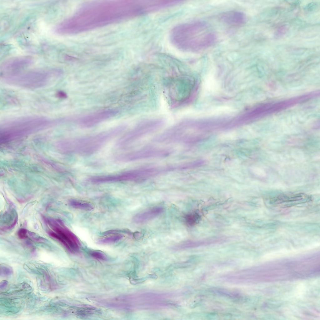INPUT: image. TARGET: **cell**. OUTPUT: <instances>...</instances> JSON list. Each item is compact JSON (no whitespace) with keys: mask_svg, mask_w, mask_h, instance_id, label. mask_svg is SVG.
Segmentation results:
<instances>
[{"mask_svg":"<svg viewBox=\"0 0 320 320\" xmlns=\"http://www.w3.org/2000/svg\"><path fill=\"white\" fill-rule=\"evenodd\" d=\"M205 87L206 89L209 91H213L216 88V82L214 78H207L205 82Z\"/></svg>","mask_w":320,"mask_h":320,"instance_id":"obj_17","label":"cell"},{"mask_svg":"<svg viewBox=\"0 0 320 320\" xmlns=\"http://www.w3.org/2000/svg\"><path fill=\"white\" fill-rule=\"evenodd\" d=\"M56 124V119L32 116L5 120L2 121L1 126L3 133L17 134L31 132Z\"/></svg>","mask_w":320,"mask_h":320,"instance_id":"obj_5","label":"cell"},{"mask_svg":"<svg viewBox=\"0 0 320 320\" xmlns=\"http://www.w3.org/2000/svg\"><path fill=\"white\" fill-rule=\"evenodd\" d=\"M46 222L55 232L50 231L48 234L57 240L71 252L76 253L80 249V242L78 238L65 227L60 221L47 218Z\"/></svg>","mask_w":320,"mask_h":320,"instance_id":"obj_8","label":"cell"},{"mask_svg":"<svg viewBox=\"0 0 320 320\" xmlns=\"http://www.w3.org/2000/svg\"><path fill=\"white\" fill-rule=\"evenodd\" d=\"M162 120L155 118L139 121L133 128L118 140L117 145L119 147L127 145L156 131L162 126Z\"/></svg>","mask_w":320,"mask_h":320,"instance_id":"obj_7","label":"cell"},{"mask_svg":"<svg viewBox=\"0 0 320 320\" xmlns=\"http://www.w3.org/2000/svg\"><path fill=\"white\" fill-rule=\"evenodd\" d=\"M147 10L144 0L91 2L58 24L55 31L60 34L82 32L146 14Z\"/></svg>","mask_w":320,"mask_h":320,"instance_id":"obj_1","label":"cell"},{"mask_svg":"<svg viewBox=\"0 0 320 320\" xmlns=\"http://www.w3.org/2000/svg\"><path fill=\"white\" fill-rule=\"evenodd\" d=\"M90 255L94 258L99 260L105 259V255L102 252L96 251H91L89 252Z\"/></svg>","mask_w":320,"mask_h":320,"instance_id":"obj_18","label":"cell"},{"mask_svg":"<svg viewBox=\"0 0 320 320\" xmlns=\"http://www.w3.org/2000/svg\"><path fill=\"white\" fill-rule=\"evenodd\" d=\"M28 231L25 228L20 229L18 231V235L21 239L26 238L27 236Z\"/></svg>","mask_w":320,"mask_h":320,"instance_id":"obj_19","label":"cell"},{"mask_svg":"<svg viewBox=\"0 0 320 320\" xmlns=\"http://www.w3.org/2000/svg\"><path fill=\"white\" fill-rule=\"evenodd\" d=\"M32 62L31 58L28 57L15 58L3 62L1 70L4 74L18 73L19 71L30 66Z\"/></svg>","mask_w":320,"mask_h":320,"instance_id":"obj_12","label":"cell"},{"mask_svg":"<svg viewBox=\"0 0 320 320\" xmlns=\"http://www.w3.org/2000/svg\"><path fill=\"white\" fill-rule=\"evenodd\" d=\"M123 237L121 234H116L108 236L98 239L97 242L100 244H109L118 242Z\"/></svg>","mask_w":320,"mask_h":320,"instance_id":"obj_16","label":"cell"},{"mask_svg":"<svg viewBox=\"0 0 320 320\" xmlns=\"http://www.w3.org/2000/svg\"><path fill=\"white\" fill-rule=\"evenodd\" d=\"M58 96L61 98H65L66 96V94L64 92H59L58 94Z\"/></svg>","mask_w":320,"mask_h":320,"instance_id":"obj_21","label":"cell"},{"mask_svg":"<svg viewBox=\"0 0 320 320\" xmlns=\"http://www.w3.org/2000/svg\"><path fill=\"white\" fill-rule=\"evenodd\" d=\"M158 170L156 166L143 167L125 172L127 181L142 182L158 175Z\"/></svg>","mask_w":320,"mask_h":320,"instance_id":"obj_11","label":"cell"},{"mask_svg":"<svg viewBox=\"0 0 320 320\" xmlns=\"http://www.w3.org/2000/svg\"><path fill=\"white\" fill-rule=\"evenodd\" d=\"M207 28V23L202 20L181 24L172 30L171 39L181 50L191 52L203 50L212 45L216 39L213 32L206 31Z\"/></svg>","mask_w":320,"mask_h":320,"instance_id":"obj_2","label":"cell"},{"mask_svg":"<svg viewBox=\"0 0 320 320\" xmlns=\"http://www.w3.org/2000/svg\"><path fill=\"white\" fill-rule=\"evenodd\" d=\"M165 84L171 106L174 108L181 107L189 94L188 78L183 76H175L167 78Z\"/></svg>","mask_w":320,"mask_h":320,"instance_id":"obj_6","label":"cell"},{"mask_svg":"<svg viewBox=\"0 0 320 320\" xmlns=\"http://www.w3.org/2000/svg\"><path fill=\"white\" fill-rule=\"evenodd\" d=\"M69 204L74 208L86 211H92L94 208L91 203L75 199L70 200Z\"/></svg>","mask_w":320,"mask_h":320,"instance_id":"obj_15","label":"cell"},{"mask_svg":"<svg viewBox=\"0 0 320 320\" xmlns=\"http://www.w3.org/2000/svg\"><path fill=\"white\" fill-rule=\"evenodd\" d=\"M126 127L125 124L120 125L96 134L72 139L68 142L69 150L78 154H92L122 132Z\"/></svg>","mask_w":320,"mask_h":320,"instance_id":"obj_4","label":"cell"},{"mask_svg":"<svg viewBox=\"0 0 320 320\" xmlns=\"http://www.w3.org/2000/svg\"><path fill=\"white\" fill-rule=\"evenodd\" d=\"M61 74V71L58 69L40 70L3 74L2 79L5 83L13 86L37 89L46 86Z\"/></svg>","mask_w":320,"mask_h":320,"instance_id":"obj_3","label":"cell"},{"mask_svg":"<svg viewBox=\"0 0 320 320\" xmlns=\"http://www.w3.org/2000/svg\"><path fill=\"white\" fill-rule=\"evenodd\" d=\"M161 207H156L144 212L137 214L133 217V221L136 223H142L154 218L163 212Z\"/></svg>","mask_w":320,"mask_h":320,"instance_id":"obj_14","label":"cell"},{"mask_svg":"<svg viewBox=\"0 0 320 320\" xmlns=\"http://www.w3.org/2000/svg\"><path fill=\"white\" fill-rule=\"evenodd\" d=\"M220 18L224 23L234 26L243 24L246 20L245 14L241 12L237 11H230L224 12L221 14Z\"/></svg>","mask_w":320,"mask_h":320,"instance_id":"obj_13","label":"cell"},{"mask_svg":"<svg viewBox=\"0 0 320 320\" xmlns=\"http://www.w3.org/2000/svg\"><path fill=\"white\" fill-rule=\"evenodd\" d=\"M119 111L115 108L104 109L82 116L76 119L77 122L81 127L89 128L113 117Z\"/></svg>","mask_w":320,"mask_h":320,"instance_id":"obj_10","label":"cell"},{"mask_svg":"<svg viewBox=\"0 0 320 320\" xmlns=\"http://www.w3.org/2000/svg\"><path fill=\"white\" fill-rule=\"evenodd\" d=\"M170 152L169 150L165 149L148 147L121 154L117 157V159L122 162H131L163 157L169 155Z\"/></svg>","mask_w":320,"mask_h":320,"instance_id":"obj_9","label":"cell"},{"mask_svg":"<svg viewBox=\"0 0 320 320\" xmlns=\"http://www.w3.org/2000/svg\"><path fill=\"white\" fill-rule=\"evenodd\" d=\"M28 234L30 237L35 241L37 242H42L43 241V239L41 237L38 236L37 235H35V234H33L32 232H29Z\"/></svg>","mask_w":320,"mask_h":320,"instance_id":"obj_20","label":"cell"}]
</instances>
